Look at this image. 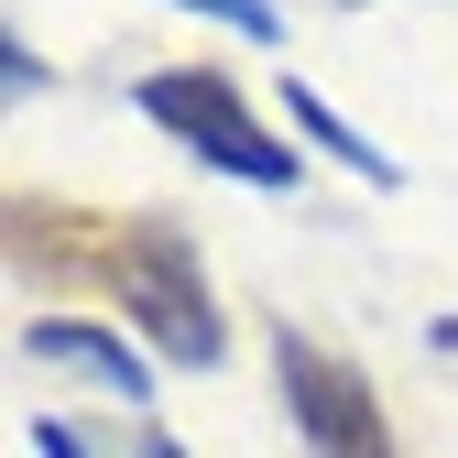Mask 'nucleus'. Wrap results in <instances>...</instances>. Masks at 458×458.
Wrapping results in <instances>:
<instances>
[{
	"label": "nucleus",
	"instance_id": "nucleus-1",
	"mask_svg": "<svg viewBox=\"0 0 458 458\" xmlns=\"http://www.w3.org/2000/svg\"><path fill=\"white\" fill-rule=\"evenodd\" d=\"M109 306H121L131 338H142L153 360H175V371H208L229 350V317H218V295H208V273H197V251H186L175 218H121Z\"/></svg>",
	"mask_w": 458,
	"mask_h": 458
},
{
	"label": "nucleus",
	"instance_id": "nucleus-2",
	"mask_svg": "<svg viewBox=\"0 0 458 458\" xmlns=\"http://www.w3.org/2000/svg\"><path fill=\"white\" fill-rule=\"evenodd\" d=\"M131 98H142V121H153V131H175L197 164H218V175H241V186H262V197H284V186L306 175V153H295V142H273V131L251 121V98L229 88L218 66H164V77H142Z\"/></svg>",
	"mask_w": 458,
	"mask_h": 458
},
{
	"label": "nucleus",
	"instance_id": "nucleus-3",
	"mask_svg": "<svg viewBox=\"0 0 458 458\" xmlns=\"http://www.w3.org/2000/svg\"><path fill=\"white\" fill-rule=\"evenodd\" d=\"M273 382H284V415H295V437H306L317 458H393L382 393L338 360V350H317V338H295V327H273Z\"/></svg>",
	"mask_w": 458,
	"mask_h": 458
},
{
	"label": "nucleus",
	"instance_id": "nucleus-4",
	"mask_svg": "<svg viewBox=\"0 0 458 458\" xmlns=\"http://www.w3.org/2000/svg\"><path fill=\"white\" fill-rule=\"evenodd\" d=\"M109 251H121V218H88V208H55V197L12 208V262L44 295H109Z\"/></svg>",
	"mask_w": 458,
	"mask_h": 458
},
{
	"label": "nucleus",
	"instance_id": "nucleus-5",
	"mask_svg": "<svg viewBox=\"0 0 458 458\" xmlns=\"http://www.w3.org/2000/svg\"><path fill=\"white\" fill-rule=\"evenodd\" d=\"M22 360H44V371H77V382H98V393H121V404H142V393H153V350H142L131 327L33 317V327H22Z\"/></svg>",
	"mask_w": 458,
	"mask_h": 458
},
{
	"label": "nucleus",
	"instance_id": "nucleus-6",
	"mask_svg": "<svg viewBox=\"0 0 458 458\" xmlns=\"http://www.w3.org/2000/svg\"><path fill=\"white\" fill-rule=\"evenodd\" d=\"M284 121H295V131H306L317 153H338V164H350V175H360V186H382V197H393V186H404V164H393L382 142H360V131H350V121H338V109H327L317 88H284Z\"/></svg>",
	"mask_w": 458,
	"mask_h": 458
},
{
	"label": "nucleus",
	"instance_id": "nucleus-7",
	"mask_svg": "<svg viewBox=\"0 0 458 458\" xmlns=\"http://www.w3.org/2000/svg\"><path fill=\"white\" fill-rule=\"evenodd\" d=\"M175 12H208V22H229V33L273 44V0H175Z\"/></svg>",
	"mask_w": 458,
	"mask_h": 458
},
{
	"label": "nucleus",
	"instance_id": "nucleus-8",
	"mask_svg": "<svg viewBox=\"0 0 458 458\" xmlns=\"http://www.w3.org/2000/svg\"><path fill=\"white\" fill-rule=\"evenodd\" d=\"M33 458H88V437H77L66 415H33Z\"/></svg>",
	"mask_w": 458,
	"mask_h": 458
},
{
	"label": "nucleus",
	"instance_id": "nucleus-9",
	"mask_svg": "<svg viewBox=\"0 0 458 458\" xmlns=\"http://www.w3.org/2000/svg\"><path fill=\"white\" fill-rule=\"evenodd\" d=\"M142 458H186V447H175V437H164V426H142Z\"/></svg>",
	"mask_w": 458,
	"mask_h": 458
}]
</instances>
